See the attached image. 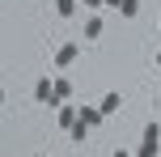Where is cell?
<instances>
[{"label":"cell","instance_id":"cell-1","mask_svg":"<svg viewBox=\"0 0 161 157\" xmlns=\"http://www.w3.org/2000/svg\"><path fill=\"white\" fill-rule=\"evenodd\" d=\"M157 144H161V127L148 123L144 136H140V157H157Z\"/></svg>","mask_w":161,"mask_h":157},{"label":"cell","instance_id":"cell-2","mask_svg":"<svg viewBox=\"0 0 161 157\" xmlns=\"http://www.w3.org/2000/svg\"><path fill=\"white\" fill-rule=\"evenodd\" d=\"M76 55H80V42H64V47L55 51V68H68V64H76Z\"/></svg>","mask_w":161,"mask_h":157},{"label":"cell","instance_id":"cell-3","mask_svg":"<svg viewBox=\"0 0 161 157\" xmlns=\"http://www.w3.org/2000/svg\"><path fill=\"white\" fill-rule=\"evenodd\" d=\"M102 106H89V102H80V123H85V127H97V123H102Z\"/></svg>","mask_w":161,"mask_h":157},{"label":"cell","instance_id":"cell-4","mask_svg":"<svg viewBox=\"0 0 161 157\" xmlns=\"http://www.w3.org/2000/svg\"><path fill=\"white\" fill-rule=\"evenodd\" d=\"M76 119H80V106H59V119H55V123L64 127V132H72Z\"/></svg>","mask_w":161,"mask_h":157},{"label":"cell","instance_id":"cell-5","mask_svg":"<svg viewBox=\"0 0 161 157\" xmlns=\"http://www.w3.org/2000/svg\"><path fill=\"white\" fill-rule=\"evenodd\" d=\"M80 34H85L89 42H93V38H102V17H89V21L80 25Z\"/></svg>","mask_w":161,"mask_h":157},{"label":"cell","instance_id":"cell-6","mask_svg":"<svg viewBox=\"0 0 161 157\" xmlns=\"http://www.w3.org/2000/svg\"><path fill=\"white\" fill-rule=\"evenodd\" d=\"M97 106H102V115H114V110L123 106V93H106V98L97 102Z\"/></svg>","mask_w":161,"mask_h":157},{"label":"cell","instance_id":"cell-7","mask_svg":"<svg viewBox=\"0 0 161 157\" xmlns=\"http://www.w3.org/2000/svg\"><path fill=\"white\" fill-rule=\"evenodd\" d=\"M76 8H80V0H55V13L59 17H76Z\"/></svg>","mask_w":161,"mask_h":157},{"label":"cell","instance_id":"cell-8","mask_svg":"<svg viewBox=\"0 0 161 157\" xmlns=\"http://www.w3.org/2000/svg\"><path fill=\"white\" fill-rule=\"evenodd\" d=\"M119 13L123 17H140V0H119Z\"/></svg>","mask_w":161,"mask_h":157},{"label":"cell","instance_id":"cell-9","mask_svg":"<svg viewBox=\"0 0 161 157\" xmlns=\"http://www.w3.org/2000/svg\"><path fill=\"white\" fill-rule=\"evenodd\" d=\"M55 93H59V98H72V81H68V76H59V81H55Z\"/></svg>","mask_w":161,"mask_h":157},{"label":"cell","instance_id":"cell-10","mask_svg":"<svg viewBox=\"0 0 161 157\" xmlns=\"http://www.w3.org/2000/svg\"><path fill=\"white\" fill-rule=\"evenodd\" d=\"M80 4H85V8H102L106 0H80Z\"/></svg>","mask_w":161,"mask_h":157},{"label":"cell","instance_id":"cell-11","mask_svg":"<svg viewBox=\"0 0 161 157\" xmlns=\"http://www.w3.org/2000/svg\"><path fill=\"white\" fill-rule=\"evenodd\" d=\"M114 157H131V153H127V149H114Z\"/></svg>","mask_w":161,"mask_h":157},{"label":"cell","instance_id":"cell-12","mask_svg":"<svg viewBox=\"0 0 161 157\" xmlns=\"http://www.w3.org/2000/svg\"><path fill=\"white\" fill-rule=\"evenodd\" d=\"M157 68H161V55H157Z\"/></svg>","mask_w":161,"mask_h":157},{"label":"cell","instance_id":"cell-13","mask_svg":"<svg viewBox=\"0 0 161 157\" xmlns=\"http://www.w3.org/2000/svg\"><path fill=\"white\" fill-rule=\"evenodd\" d=\"M157 25H161V13H157Z\"/></svg>","mask_w":161,"mask_h":157},{"label":"cell","instance_id":"cell-14","mask_svg":"<svg viewBox=\"0 0 161 157\" xmlns=\"http://www.w3.org/2000/svg\"><path fill=\"white\" fill-rule=\"evenodd\" d=\"M47 157H51V153H47Z\"/></svg>","mask_w":161,"mask_h":157}]
</instances>
